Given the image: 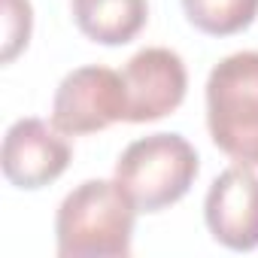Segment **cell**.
<instances>
[{
    "label": "cell",
    "mask_w": 258,
    "mask_h": 258,
    "mask_svg": "<svg viewBox=\"0 0 258 258\" xmlns=\"http://www.w3.org/2000/svg\"><path fill=\"white\" fill-rule=\"evenodd\" d=\"M137 204L115 179L79 182L55 213L61 258H124L134 240Z\"/></svg>",
    "instance_id": "obj_1"
},
{
    "label": "cell",
    "mask_w": 258,
    "mask_h": 258,
    "mask_svg": "<svg viewBox=\"0 0 258 258\" xmlns=\"http://www.w3.org/2000/svg\"><path fill=\"white\" fill-rule=\"evenodd\" d=\"M207 127L237 164L258 167V52L222 58L207 79Z\"/></svg>",
    "instance_id": "obj_2"
},
{
    "label": "cell",
    "mask_w": 258,
    "mask_h": 258,
    "mask_svg": "<svg viewBox=\"0 0 258 258\" xmlns=\"http://www.w3.org/2000/svg\"><path fill=\"white\" fill-rule=\"evenodd\" d=\"M198 152L182 134H149L127 146L115 161V182L140 213H158L188 195L198 179Z\"/></svg>",
    "instance_id": "obj_3"
},
{
    "label": "cell",
    "mask_w": 258,
    "mask_h": 258,
    "mask_svg": "<svg viewBox=\"0 0 258 258\" xmlns=\"http://www.w3.org/2000/svg\"><path fill=\"white\" fill-rule=\"evenodd\" d=\"M127 97L121 73L85 64L70 70L52 97V124L67 137L97 134L103 127L124 121Z\"/></svg>",
    "instance_id": "obj_4"
},
{
    "label": "cell",
    "mask_w": 258,
    "mask_h": 258,
    "mask_svg": "<svg viewBox=\"0 0 258 258\" xmlns=\"http://www.w3.org/2000/svg\"><path fill=\"white\" fill-rule=\"evenodd\" d=\"M121 82L127 97L124 121L140 124V121L164 118L185 100L188 73L182 58L173 49L149 46V49H140L121 67Z\"/></svg>",
    "instance_id": "obj_5"
},
{
    "label": "cell",
    "mask_w": 258,
    "mask_h": 258,
    "mask_svg": "<svg viewBox=\"0 0 258 258\" xmlns=\"http://www.w3.org/2000/svg\"><path fill=\"white\" fill-rule=\"evenodd\" d=\"M70 143L55 124L43 118H19L10 124L0 149L4 176L16 188H43L70 167Z\"/></svg>",
    "instance_id": "obj_6"
},
{
    "label": "cell",
    "mask_w": 258,
    "mask_h": 258,
    "mask_svg": "<svg viewBox=\"0 0 258 258\" xmlns=\"http://www.w3.org/2000/svg\"><path fill=\"white\" fill-rule=\"evenodd\" d=\"M204 219L216 243L231 252H252L258 246V176L246 164L222 170L207 198Z\"/></svg>",
    "instance_id": "obj_7"
},
{
    "label": "cell",
    "mask_w": 258,
    "mask_h": 258,
    "mask_svg": "<svg viewBox=\"0 0 258 258\" xmlns=\"http://www.w3.org/2000/svg\"><path fill=\"white\" fill-rule=\"evenodd\" d=\"M70 13L88 40L100 46H121L146 28L149 0H70Z\"/></svg>",
    "instance_id": "obj_8"
},
{
    "label": "cell",
    "mask_w": 258,
    "mask_h": 258,
    "mask_svg": "<svg viewBox=\"0 0 258 258\" xmlns=\"http://www.w3.org/2000/svg\"><path fill=\"white\" fill-rule=\"evenodd\" d=\"M182 10L201 34L231 37L255 22L258 0H182Z\"/></svg>",
    "instance_id": "obj_9"
},
{
    "label": "cell",
    "mask_w": 258,
    "mask_h": 258,
    "mask_svg": "<svg viewBox=\"0 0 258 258\" xmlns=\"http://www.w3.org/2000/svg\"><path fill=\"white\" fill-rule=\"evenodd\" d=\"M31 28H34L31 0H4V52H0L4 64H10L28 46Z\"/></svg>",
    "instance_id": "obj_10"
}]
</instances>
